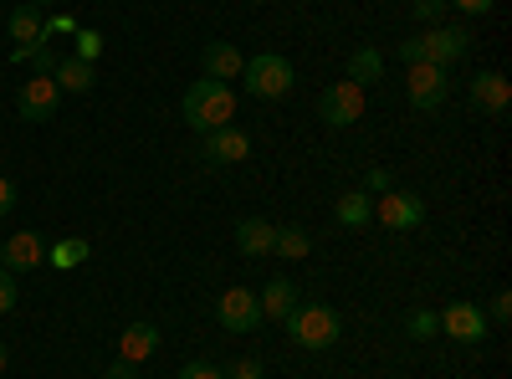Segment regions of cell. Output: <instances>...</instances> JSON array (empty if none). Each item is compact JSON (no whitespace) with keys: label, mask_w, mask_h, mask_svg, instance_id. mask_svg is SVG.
Wrapping results in <instances>:
<instances>
[{"label":"cell","mask_w":512,"mask_h":379,"mask_svg":"<svg viewBox=\"0 0 512 379\" xmlns=\"http://www.w3.org/2000/svg\"><path fill=\"white\" fill-rule=\"evenodd\" d=\"M180 118H185V129H195L200 139L216 134V129H231V123H236V93H231V82L195 77L190 88H185V98H180Z\"/></svg>","instance_id":"obj_1"},{"label":"cell","mask_w":512,"mask_h":379,"mask_svg":"<svg viewBox=\"0 0 512 379\" xmlns=\"http://www.w3.org/2000/svg\"><path fill=\"white\" fill-rule=\"evenodd\" d=\"M282 323H287V339H292L297 349H308V354L333 349L338 333H344V318H338L328 303H297Z\"/></svg>","instance_id":"obj_2"},{"label":"cell","mask_w":512,"mask_h":379,"mask_svg":"<svg viewBox=\"0 0 512 379\" xmlns=\"http://www.w3.org/2000/svg\"><path fill=\"white\" fill-rule=\"evenodd\" d=\"M472 52V31L461 26H425L420 36H405L400 41V62H436V67H451L456 57Z\"/></svg>","instance_id":"obj_3"},{"label":"cell","mask_w":512,"mask_h":379,"mask_svg":"<svg viewBox=\"0 0 512 379\" xmlns=\"http://www.w3.org/2000/svg\"><path fill=\"white\" fill-rule=\"evenodd\" d=\"M292 82H297V72H292V62H287L282 52L246 57V67H241V88H246L251 98H262V103L287 98V93H292Z\"/></svg>","instance_id":"obj_4"},{"label":"cell","mask_w":512,"mask_h":379,"mask_svg":"<svg viewBox=\"0 0 512 379\" xmlns=\"http://www.w3.org/2000/svg\"><path fill=\"white\" fill-rule=\"evenodd\" d=\"M405 93H410V108L436 113V108L446 103V93H451V77H446V67H436V62H410Z\"/></svg>","instance_id":"obj_5"},{"label":"cell","mask_w":512,"mask_h":379,"mask_svg":"<svg viewBox=\"0 0 512 379\" xmlns=\"http://www.w3.org/2000/svg\"><path fill=\"white\" fill-rule=\"evenodd\" d=\"M318 118L328 123V129H349V123H359L364 118V88L359 82H333V88L318 98Z\"/></svg>","instance_id":"obj_6"},{"label":"cell","mask_w":512,"mask_h":379,"mask_svg":"<svg viewBox=\"0 0 512 379\" xmlns=\"http://www.w3.org/2000/svg\"><path fill=\"white\" fill-rule=\"evenodd\" d=\"M374 221L390 226V231H415L425 221V200L415 190H384L374 200Z\"/></svg>","instance_id":"obj_7"},{"label":"cell","mask_w":512,"mask_h":379,"mask_svg":"<svg viewBox=\"0 0 512 379\" xmlns=\"http://www.w3.org/2000/svg\"><path fill=\"white\" fill-rule=\"evenodd\" d=\"M57 108H62V88L52 82V72H31V82L16 93V113L26 123H47Z\"/></svg>","instance_id":"obj_8"},{"label":"cell","mask_w":512,"mask_h":379,"mask_svg":"<svg viewBox=\"0 0 512 379\" xmlns=\"http://www.w3.org/2000/svg\"><path fill=\"white\" fill-rule=\"evenodd\" d=\"M216 318H221L226 333H251V328L267 323V318H262V303H256V292H246V287H226V292H221Z\"/></svg>","instance_id":"obj_9"},{"label":"cell","mask_w":512,"mask_h":379,"mask_svg":"<svg viewBox=\"0 0 512 379\" xmlns=\"http://www.w3.org/2000/svg\"><path fill=\"white\" fill-rule=\"evenodd\" d=\"M487 313L477 308V303H451V308H441V333L446 339H456V344H482L487 339Z\"/></svg>","instance_id":"obj_10"},{"label":"cell","mask_w":512,"mask_h":379,"mask_svg":"<svg viewBox=\"0 0 512 379\" xmlns=\"http://www.w3.org/2000/svg\"><path fill=\"white\" fill-rule=\"evenodd\" d=\"M472 103H477L482 113H507V108H512V82H507L497 67H482V72L472 77Z\"/></svg>","instance_id":"obj_11"},{"label":"cell","mask_w":512,"mask_h":379,"mask_svg":"<svg viewBox=\"0 0 512 379\" xmlns=\"http://www.w3.org/2000/svg\"><path fill=\"white\" fill-rule=\"evenodd\" d=\"M41 262H47V241L36 231H16L6 241V272H36Z\"/></svg>","instance_id":"obj_12"},{"label":"cell","mask_w":512,"mask_h":379,"mask_svg":"<svg viewBox=\"0 0 512 379\" xmlns=\"http://www.w3.org/2000/svg\"><path fill=\"white\" fill-rule=\"evenodd\" d=\"M200 77H216V82H236L241 77V67H246V57L231 47V41H210V47L200 52Z\"/></svg>","instance_id":"obj_13"},{"label":"cell","mask_w":512,"mask_h":379,"mask_svg":"<svg viewBox=\"0 0 512 379\" xmlns=\"http://www.w3.org/2000/svg\"><path fill=\"white\" fill-rule=\"evenodd\" d=\"M246 154H251V139L236 129V123H231V129L205 134V159H210V164H241Z\"/></svg>","instance_id":"obj_14"},{"label":"cell","mask_w":512,"mask_h":379,"mask_svg":"<svg viewBox=\"0 0 512 379\" xmlns=\"http://www.w3.org/2000/svg\"><path fill=\"white\" fill-rule=\"evenodd\" d=\"M159 339H164V333H159L154 323H128V328H123V339H118V359L144 364V359L159 349Z\"/></svg>","instance_id":"obj_15"},{"label":"cell","mask_w":512,"mask_h":379,"mask_svg":"<svg viewBox=\"0 0 512 379\" xmlns=\"http://www.w3.org/2000/svg\"><path fill=\"white\" fill-rule=\"evenodd\" d=\"M272 241H277V226L262 221V216H251L236 226V251L241 257H272Z\"/></svg>","instance_id":"obj_16"},{"label":"cell","mask_w":512,"mask_h":379,"mask_svg":"<svg viewBox=\"0 0 512 379\" xmlns=\"http://www.w3.org/2000/svg\"><path fill=\"white\" fill-rule=\"evenodd\" d=\"M256 303H262V318L282 323V318L297 308V287H292V282H282V277H272L262 292H256Z\"/></svg>","instance_id":"obj_17"},{"label":"cell","mask_w":512,"mask_h":379,"mask_svg":"<svg viewBox=\"0 0 512 379\" xmlns=\"http://www.w3.org/2000/svg\"><path fill=\"white\" fill-rule=\"evenodd\" d=\"M52 82L62 93H88L93 82H98V67L93 62H77V57H62L57 67H52Z\"/></svg>","instance_id":"obj_18"},{"label":"cell","mask_w":512,"mask_h":379,"mask_svg":"<svg viewBox=\"0 0 512 379\" xmlns=\"http://www.w3.org/2000/svg\"><path fill=\"white\" fill-rule=\"evenodd\" d=\"M333 216H338V226H344V231H359V226L374 221V200H369L364 190H349V195H338Z\"/></svg>","instance_id":"obj_19"},{"label":"cell","mask_w":512,"mask_h":379,"mask_svg":"<svg viewBox=\"0 0 512 379\" xmlns=\"http://www.w3.org/2000/svg\"><path fill=\"white\" fill-rule=\"evenodd\" d=\"M93 257V246L82 241V236H67V241H57V246H47V262L57 267V272H72V267H82Z\"/></svg>","instance_id":"obj_20"},{"label":"cell","mask_w":512,"mask_h":379,"mask_svg":"<svg viewBox=\"0 0 512 379\" xmlns=\"http://www.w3.org/2000/svg\"><path fill=\"white\" fill-rule=\"evenodd\" d=\"M272 251H277V257H287V262H303L308 251H313V236H308L303 226H277V241H272Z\"/></svg>","instance_id":"obj_21"},{"label":"cell","mask_w":512,"mask_h":379,"mask_svg":"<svg viewBox=\"0 0 512 379\" xmlns=\"http://www.w3.org/2000/svg\"><path fill=\"white\" fill-rule=\"evenodd\" d=\"M6 31H11V47H31V41H41V16L31 6H21L6 16Z\"/></svg>","instance_id":"obj_22"},{"label":"cell","mask_w":512,"mask_h":379,"mask_svg":"<svg viewBox=\"0 0 512 379\" xmlns=\"http://www.w3.org/2000/svg\"><path fill=\"white\" fill-rule=\"evenodd\" d=\"M379 77H384V57H379L374 47H359V52L349 57V82L369 88V82H379Z\"/></svg>","instance_id":"obj_23"},{"label":"cell","mask_w":512,"mask_h":379,"mask_svg":"<svg viewBox=\"0 0 512 379\" xmlns=\"http://www.w3.org/2000/svg\"><path fill=\"white\" fill-rule=\"evenodd\" d=\"M405 328H410V339H436V333H441V313L415 308V313L405 318Z\"/></svg>","instance_id":"obj_24"},{"label":"cell","mask_w":512,"mask_h":379,"mask_svg":"<svg viewBox=\"0 0 512 379\" xmlns=\"http://www.w3.org/2000/svg\"><path fill=\"white\" fill-rule=\"evenodd\" d=\"M72 47H77V62H93V67H98V57H103V36H98V31H88V26H77Z\"/></svg>","instance_id":"obj_25"},{"label":"cell","mask_w":512,"mask_h":379,"mask_svg":"<svg viewBox=\"0 0 512 379\" xmlns=\"http://www.w3.org/2000/svg\"><path fill=\"white\" fill-rule=\"evenodd\" d=\"M226 379H267V369H262V359H236L231 369H221Z\"/></svg>","instance_id":"obj_26"},{"label":"cell","mask_w":512,"mask_h":379,"mask_svg":"<svg viewBox=\"0 0 512 379\" xmlns=\"http://www.w3.org/2000/svg\"><path fill=\"white\" fill-rule=\"evenodd\" d=\"M16 298H21L16 272H6V267H0V313H11V308H16Z\"/></svg>","instance_id":"obj_27"},{"label":"cell","mask_w":512,"mask_h":379,"mask_svg":"<svg viewBox=\"0 0 512 379\" xmlns=\"http://www.w3.org/2000/svg\"><path fill=\"white\" fill-rule=\"evenodd\" d=\"M41 36H47V41H52V36H77V21L62 11V16H52V21H41Z\"/></svg>","instance_id":"obj_28"},{"label":"cell","mask_w":512,"mask_h":379,"mask_svg":"<svg viewBox=\"0 0 512 379\" xmlns=\"http://www.w3.org/2000/svg\"><path fill=\"white\" fill-rule=\"evenodd\" d=\"M441 11H446V0H410L415 21H441Z\"/></svg>","instance_id":"obj_29"},{"label":"cell","mask_w":512,"mask_h":379,"mask_svg":"<svg viewBox=\"0 0 512 379\" xmlns=\"http://www.w3.org/2000/svg\"><path fill=\"white\" fill-rule=\"evenodd\" d=\"M507 318H512V292L502 287L497 298H492V313H487V323H507Z\"/></svg>","instance_id":"obj_30"},{"label":"cell","mask_w":512,"mask_h":379,"mask_svg":"<svg viewBox=\"0 0 512 379\" xmlns=\"http://www.w3.org/2000/svg\"><path fill=\"white\" fill-rule=\"evenodd\" d=\"M180 379H226V374H221L216 364H200V359H195V364H185V369H180Z\"/></svg>","instance_id":"obj_31"},{"label":"cell","mask_w":512,"mask_h":379,"mask_svg":"<svg viewBox=\"0 0 512 379\" xmlns=\"http://www.w3.org/2000/svg\"><path fill=\"white\" fill-rule=\"evenodd\" d=\"M103 379H139V364H128V359H113L103 369Z\"/></svg>","instance_id":"obj_32"},{"label":"cell","mask_w":512,"mask_h":379,"mask_svg":"<svg viewBox=\"0 0 512 379\" xmlns=\"http://www.w3.org/2000/svg\"><path fill=\"white\" fill-rule=\"evenodd\" d=\"M446 6H456L461 16H487V11H492V0H446Z\"/></svg>","instance_id":"obj_33"},{"label":"cell","mask_w":512,"mask_h":379,"mask_svg":"<svg viewBox=\"0 0 512 379\" xmlns=\"http://www.w3.org/2000/svg\"><path fill=\"white\" fill-rule=\"evenodd\" d=\"M11 205H16V185L0 175V216H11Z\"/></svg>","instance_id":"obj_34"},{"label":"cell","mask_w":512,"mask_h":379,"mask_svg":"<svg viewBox=\"0 0 512 379\" xmlns=\"http://www.w3.org/2000/svg\"><path fill=\"white\" fill-rule=\"evenodd\" d=\"M364 185H369V190H390V170H369Z\"/></svg>","instance_id":"obj_35"},{"label":"cell","mask_w":512,"mask_h":379,"mask_svg":"<svg viewBox=\"0 0 512 379\" xmlns=\"http://www.w3.org/2000/svg\"><path fill=\"white\" fill-rule=\"evenodd\" d=\"M26 6H31V11H41V6H57V0H26Z\"/></svg>","instance_id":"obj_36"},{"label":"cell","mask_w":512,"mask_h":379,"mask_svg":"<svg viewBox=\"0 0 512 379\" xmlns=\"http://www.w3.org/2000/svg\"><path fill=\"white\" fill-rule=\"evenodd\" d=\"M0 374H6V344H0Z\"/></svg>","instance_id":"obj_37"},{"label":"cell","mask_w":512,"mask_h":379,"mask_svg":"<svg viewBox=\"0 0 512 379\" xmlns=\"http://www.w3.org/2000/svg\"><path fill=\"white\" fill-rule=\"evenodd\" d=\"M0 267H6V241H0Z\"/></svg>","instance_id":"obj_38"}]
</instances>
